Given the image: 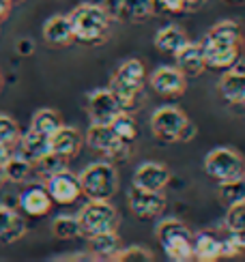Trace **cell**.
Listing matches in <instances>:
<instances>
[{
	"label": "cell",
	"mask_w": 245,
	"mask_h": 262,
	"mask_svg": "<svg viewBox=\"0 0 245 262\" xmlns=\"http://www.w3.org/2000/svg\"><path fill=\"white\" fill-rule=\"evenodd\" d=\"M207 67L226 71L243 56V30L237 21L221 19L200 41Z\"/></svg>",
	"instance_id": "obj_1"
},
{
	"label": "cell",
	"mask_w": 245,
	"mask_h": 262,
	"mask_svg": "<svg viewBox=\"0 0 245 262\" xmlns=\"http://www.w3.org/2000/svg\"><path fill=\"white\" fill-rule=\"evenodd\" d=\"M69 19H71L75 41L86 43V46H99V43H104L110 35L112 13H110L104 5L84 3V5H77L71 11Z\"/></svg>",
	"instance_id": "obj_2"
},
{
	"label": "cell",
	"mask_w": 245,
	"mask_h": 262,
	"mask_svg": "<svg viewBox=\"0 0 245 262\" xmlns=\"http://www.w3.org/2000/svg\"><path fill=\"white\" fill-rule=\"evenodd\" d=\"M110 89L118 97L120 107L125 112H136L142 105V89H144V64L138 58H129L120 62L110 80Z\"/></svg>",
	"instance_id": "obj_3"
},
{
	"label": "cell",
	"mask_w": 245,
	"mask_h": 262,
	"mask_svg": "<svg viewBox=\"0 0 245 262\" xmlns=\"http://www.w3.org/2000/svg\"><path fill=\"white\" fill-rule=\"evenodd\" d=\"M155 236L164 249V254L172 262L194 260V232L176 217L161 220L155 226Z\"/></svg>",
	"instance_id": "obj_4"
},
{
	"label": "cell",
	"mask_w": 245,
	"mask_h": 262,
	"mask_svg": "<svg viewBox=\"0 0 245 262\" xmlns=\"http://www.w3.org/2000/svg\"><path fill=\"white\" fill-rule=\"evenodd\" d=\"M82 195L88 200H112L118 191V172L112 161L88 163L80 174Z\"/></svg>",
	"instance_id": "obj_5"
},
{
	"label": "cell",
	"mask_w": 245,
	"mask_h": 262,
	"mask_svg": "<svg viewBox=\"0 0 245 262\" xmlns=\"http://www.w3.org/2000/svg\"><path fill=\"white\" fill-rule=\"evenodd\" d=\"M205 172L217 183L245 177V159L237 148L217 146L205 157Z\"/></svg>",
	"instance_id": "obj_6"
},
{
	"label": "cell",
	"mask_w": 245,
	"mask_h": 262,
	"mask_svg": "<svg viewBox=\"0 0 245 262\" xmlns=\"http://www.w3.org/2000/svg\"><path fill=\"white\" fill-rule=\"evenodd\" d=\"M77 220L82 224V232L88 236L97 232L116 230L120 217L114 204H110V200H88L77 213Z\"/></svg>",
	"instance_id": "obj_7"
},
{
	"label": "cell",
	"mask_w": 245,
	"mask_h": 262,
	"mask_svg": "<svg viewBox=\"0 0 245 262\" xmlns=\"http://www.w3.org/2000/svg\"><path fill=\"white\" fill-rule=\"evenodd\" d=\"M189 118L183 110L174 105H161L151 116V131L161 142H181V134Z\"/></svg>",
	"instance_id": "obj_8"
},
{
	"label": "cell",
	"mask_w": 245,
	"mask_h": 262,
	"mask_svg": "<svg viewBox=\"0 0 245 262\" xmlns=\"http://www.w3.org/2000/svg\"><path fill=\"white\" fill-rule=\"evenodd\" d=\"M86 144L93 150L101 152V155L110 157V159H127L129 157V146L127 142H122L110 125H97L91 123V127L86 129Z\"/></svg>",
	"instance_id": "obj_9"
},
{
	"label": "cell",
	"mask_w": 245,
	"mask_h": 262,
	"mask_svg": "<svg viewBox=\"0 0 245 262\" xmlns=\"http://www.w3.org/2000/svg\"><path fill=\"white\" fill-rule=\"evenodd\" d=\"M86 112L91 116V123L110 125L114 116L122 112V107L112 89H97L86 97Z\"/></svg>",
	"instance_id": "obj_10"
},
{
	"label": "cell",
	"mask_w": 245,
	"mask_h": 262,
	"mask_svg": "<svg viewBox=\"0 0 245 262\" xmlns=\"http://www.w3.org/2000/svg\"><path fill=\"white\" fill-rule=\"evenodd\" d=\"M127 200L131 213L140 217V220H155V217H161V213L166 211V198L161 191L131 187L127 193Z\"/></svg>",
	"instance_id": "obj_11"
},
{
	"label": "cell",
	"mask_w": 245,
	"mask_h": 262,
	"mask_svg": "<svg viewBox=\"0 0 245 262\" xmlns=\"http://www.w3.org/2000/svg\"><path fill=\"white\" fill-rule=\"evenodd\" d=\"M46 189L50 191L52 200L56 204H73L80 200L82 195V185H80V177H75L69 170H60L56 174L46 181Z\"/></svg>",
	"instance_id": "obj_12"
},
{
	"label": "cell",
	"mask_w": 245,
	"mask_h": 262,
	"mask_svg": "<svg viewBox=\"0 0 245 262\" xmlns=\"http://www.w3.org/2000/svg\"><path fill=\"white\" fill-rule=\"evenodd\" d=\"M172 179V174L168 166L157 161H144L133 172V187L149 189V191H164L168 187V183Z\"/></svg>",
	"instance_id": "obj_13"
},
{
	"label": "cell",
	"mask_w": 245,
	"mask_h": 262,
	"mask_svg": "<svg viewBox=\"0 0 245 262\" xmlns=\"http://www.w3.org/2000/svg\"><path fill=\"white\" fill-rule=\"evenodd\" d=\"M151 89L161 97H181L187 91V78L176 67H159L149 78Z\"/></svg>",
	"instance_id": "obj_14"
},
{
	"label": "cell",
	"mask_w": 245,
	"mask_h": 262,
	"mask_svg": "<svg viewBox=\"0 0 245 262\" xmlns=\"http://www.w3.org/2000/svg\"><path fill=\"white\" fill-rule=\"evenodd\" d=\"M82 144H84V138H82V134L75 127L60 125L50 136V150L54 152V155L67 159V161L73 159L77 152H80Z\"/></svg>",
	"instance_id": "obj_15"
},
{
	"label": "cell",
	"mask_w": 245,
	"mask_h": 262,
	"mask_svg": "<svg viewBox=\"0 0 245 262\" xmlns=\"http://www.w3.org/2000/svg\"><path fill=\"white\" fill-rule=\"evenodd\" d=\"M176 60V69H179L185 78H196L207 69V60L202 54V46L194 41H187L185 46L174 54Z\"/></svg>",
	"instance_id": "obj_16"
},
{
	"label": "cell",
	"mask_w": 245,
	"mask_h": 262,
	"mask_svg": "<svg viewBox=\"0 0 245 262\" xmlns=\"http://www.w3.org/2000/svg\"><path fill=\"white\" fill-rule=\"evenodd\" d=\"M43 39L54 48H65L75 41L69 15H52L43 21Z\"/></svg>",
	"instance_id": "obj_17"
},
{
	"label": "cell",
	"mask_w": 245,
	"mask_h": 262,
	"mask_svg": "<svg viewBox=\"0 0 245 262\" xmlns=\"http://www.w3.org/2000/svg\"><path fill=\"white\" fill-rule=\"evenodd\" d=\"M52 195L46 187H39V185H35V187H28L24 193L19 195V206L22 211H24L26 215L30 217H43L48 215L50 209H52Z\"/></svg>",
	"instance_id": "obj_18"
},
{
	"label": "cell",
	"mask_w": 245,
	"mask_h": 262,
	"mask_svg": "<svg viewBox=\"0 0 245 262\" xmlns=\"http://www.w3.org/2000/svg\"><path fill=\"white\" fill-rule=\"evenodd\" d=\"M26 234V222L11 206H0V245H11Z\"/></svg>",
	"instance_id": "obj_19"
},
{
	"label": "cell",
	"mask_w": 245,
	"mask_h": 262,
	"mask_svg": "<svg viewBox=\"0 0 245 262\" xmlns=\"http://www.w3.org/2000/svg\"><path fill=\"white\" fill-rule=\"evenodd\" d=\"M118 249L120 236L116 234V230L88 234V254L93 256V260H112Z\"/></svg>",
	"instance_id": "obj_20"
},
{
	"label": "cell",
	"mask_w": 245,
	"mask_h": 262,
	"mask_svg": "<svg viewBox=\"0 0 245 262\" xmlns=\"http://www.w3.org/2000/svg\"><path fill=\"white\" fill-rule=\"evenodd\" d=\"M217 91L230 105H241L245 101V73L237 69H226L219 78Z\"/></svg>",
	"instance_id": "obj_21"
},
{
	"label": "cell",
	"mask_w": 245,
	"mask_h": 262,
	"mask_svg": "<svg viewBox=\"0 0 245 262\" xmlns=\"http://www.w3.org/2000/svg\"><path fill=\"white\" fill-rule=\"evenodd\" d=\"M194 260L198 262H217L221 260V236L211 230H200L194 234Z\"/></svg>",
	"instance_id": "obj_22"
},
{
	"label": "cell",
	"mask_w": 245,
	"mask_h": 262,
	"mask_svg": "<svg viewBox=\"0 0 245 262\" xmlns=\"http://www.w3.org/2000/svg\"><path fill=\"white\" fill-rule=\"evenodd\" d=\"M19 150H22L19 155H24L28 161L35 163L37 159H41L43 155L50 152V136L30 127L26 134L19 138Z\"/></svg>",
	"instance_id": "obj_23"
},
{
	"label": "cell",
	"mask_w": 245,
	"mask_h": 262,
	"mask_svg": "<svg viewBox=\"0 0 245 262\" xmlns=\"http://www.w3.org/2000/svg\"><path fill=\"white\" fill-rule=\"evenodd\" d=\"M153 0H114V7L110 13H118L129 21H144L153 15Z\"/></svg>",
	"instance_id": "obj_24"
},
{
	"label": "cell",
	"mask_w": 245,
	"mask_h": 262,
	"mask_svg": "<svg viewBox=\"0 0 245 262\" xmlns=\"http://www.w3.org/2000/svg\"><path fill=\"white\" fill-rule=\"evenodd\" d=\"M187 41H189V39H187V35H185V30L179 28V26H174V24H170V26H164L161 30L155 32L153 46L157 48L159 52L172 54V56H174V54L179 52Z\"/></svg>",
	"instance_id": "obj_25"
},
{
	"label": "cell",
	"mask_w": 245,
	"mask_h": 262,
	"mask_svg": "<svg viewBox=\"0 0 245 262\" xmlns=\"http://www.w3.org/2000/svg\"><path fill=\"white\" fill-rule=\"evenodd\" d=\"M224 228H226V234L230 238H235V243L241 249H245V200L228 206Z\"/></svg>",
	"instance_id": "obj_26"
},
{
	"label": "cell",
	"mask_w": 245,
	"mask_h": 262,
	"mask_svg": "<svg viewBox=\"0 0 245 262\" xmlns=\"http://www.w3.org/2000/svg\"><path fill=\"white\" fill-rule=\"evenodd\" d=\"M52 234L60 238V241H71V238L84 236L82 224L77 220V215H58L52 222Z\"/></svg>",
	"instance_id": "obj_27"
},
{
	"label": "cell",
	"mask_w": 245,
	"mask_h": 262,
	"mask_svg": "<svg viewBox=\"0 0 245 262\" xmlns=\"http://www.w3.org/2000/svg\"><path fill=\"white\" fill-rule=\"evenodd\" d=\"M217 198L226 209L237 202H243L245 200V177L232 179V181H221L219 189H217Z\"/></svg>",
	"instance_id": "obj_28"
},
{
	"label": "cell",
	"mask_w": 245,
	"mask_h": 262,
	"mask_svg": "<svg viewBox=\"0 0 245 262\" xmlns=\"http://www.w3.org/2000/svg\"><path fill=\"white\" fill-rule=\"evenodd\" d=\"M110 127H112L114 134H116L122 142H127V144L136 142V138H138V123H136V118L131 116V112L122 110L120 114H116L114 121L110 123Z\"/></svg>",
	"instance_id": "obj_29"
},
{
	"label": "cell",
	"mask_w": 245,
	"mask_h": 262,
	"mask_svg": "<svg viewBox=\"0 0 245 262\" xmlns=\"http://www.w3.org/2000/svg\"><path fill=\"white\" fill-rule=\"evenodd\" d=\"M3 168H5V174H7V181L24 183L32 174V161H28L24 155H11L5 161Z\"/></svg>",
	"instance_id": "obj_30"
},
{
	"label": "cell",
	"mask_w": 245,
	"mask_h": 262,
	"mask_svg": "<svg viewBox=\"0 0 245 262\" xmlns=\"http://www.w3.org/2000/svg\"><path fill=\"white\" fill-rule=\"evenodd\" d=\"M60 125H63L60 114L56 110H50V107H41V110H37L35 116H32V121H30L32 129L41 131V134H46V136H52Z\"/></svg>",
	"instance_id": "obj_31"
},
{
	"label": "cell",
	"mask_w": 245,
	"mask_h": 262,
	"mask_svg": "<svg viewBox=\"0 0 245 262\" xmlns=\"http://www.w3.org/2000/svg\"><path fill=\"white\" fill-rule=\"evenodd\" d=\"M65 168H67V159L54 155L52 150L48 152V155H43L41 159H37L35 163H32V170H35L39 177H43L46 181L52 177V174H56V172H60Z\"/></svg>",
	"instance_id": "obj_32"
},
{
	"label": "cell",
	"mask_w": 245,
	"mask_h": 262,
	"mask_svg": "<svg viewBox=\"0 0 245 262\" xmlns=\"http://www.w3.org/2000/svg\"><path fill=\"white\" fill-rule=\"evenodd\" d=\"M19 138H22V131L15 118L9 114H0V142L7 146H15L19 144Z\"/></svg>",
	"instance_id": "obj_33"
},
{
	"label": "cell",
	"mask_w": 245,
	"mask_h": 262,
	"mask_svg": "<svg viewBox=\"0 0 245 262\" xmlns=\"http://www.w3.org/2000/svg\"><path fill=\"white\" fill-rule=\"evenodd\" d=\"M155 256L151 249L142 245H131V247H120L114 254L112 262H151Z\"/></svg>",
	"instance_id": "obj_34"
},
{
	"label": "cell",
	"mask_w": 245,
	"mask_h": 262,
	"mask_svg": "<svg viewBox=\"0 0 245 262\" xmlns=\"http://www.w3.org/2000/svg\"><path fill=\"white\" fill-rule=\"evenodd\" d=\"M155 9L164 11V13L170 15H179L183 11H187V0H153Z\"/></svg>",
	"instance_id": "obj_35"
},
{
	"label": "cell",
	"mask_w": 245,
	"mask_h": 262,
	"mask_svg": "<svg viewBox=\"0 0 245 262\" xmlns=\"http://www.w3.org/2000/svg\"><path fill=\"white\" fill-rule=\"evenodd\" d=\"M243 249L235 243V238H230L228 234L221 236V258H237Z\"/></svg>",
	"instance_id": "obj_36"
},
{
	"label": "cell",
	"mask_w": 245,
	"mask_h": 262,
	"mask_svg": "<svg viewBox=\"0 0 245 262\" xmlns=\"http://www.w3.org/2000/svg\"><path fill=\"white\" fill-rule=\"evenodd\" d=\"M32 52H35V43H32V39H19L17 41V54H22V56H30Z\"/></svg>",
	"instance_id": "obj_37"
},
{
	"label": "cell",
	"mask_w": 245,
	"mask_h": 262,
	"mask_svg": "<svg viewBox=\"0 0 245 262\" xmlns=\"http://www.w3.org/2000/svg\"><path fill=\"white\" fill-rule=\"evenodd\" d=\"M196 134H198L196 125H194V123H187V125H185V129H183V134H181V142H189V140H192Z\"/></svg>",
	"instance_id": "obj_38"
},
{
	"label": "cell",
	"mask_w": 245,
	"mask_h": 262,
	"mask_svg": "<svg viewBox=\"0 0 245 262\" xmlns=\"http://www.w3.org/2000/svg\"><path fill=\"white\" fill-rule=\"evenodd\" d=\"M11 0H0V21H5L9 17V11H11Z\"/></svg>",
	"instance_id": "obj_39"
},
{
	"label": "cell",
	"mask_w": 245,
	"mask_h": 262,
	"mask_svg": "<svg viewBox=\"0 0 245 262\" xmlns=\"http://www.w3.org/2000/svg\"><path fill=\"white\" fill-rule=\"evenodd\" d=\"M11 157V146H7V144H3L0 142V166H5V161Z\"/></svg>",
	"instance_id": "obj_40"
},
{
	"label": "cell",
	"mask_w": 245,
	"mask_h": 262,
	"mask_svg": "<svg viewBox=\"0 0 245 262\" xmlns=\"http://www.w3.org/2000/svg\"><path fill=\"white\" fill-rule=\"evenodd\" d=\"M202 3H205V0H187V9H198Z\"/></svg>",
	"instance_id": "obj_41"
},
{
	"label": "cell",
	"mask_w": 245,
	"mask_h": 262,
	"mask_svg": "<svg viewBox=\"0 0 245 262\" xmlns=\"http://www.w3.org/2000/svg\"><path fill=\"white\" fill-rule=\"evenodd\" d=\"M5 183H7V174H5V168L0 166V189L5 187Z\"/></svg>",
	"instance_id": "obj_42"
},
{
	"label": "cell",
	"mask_w": 245,
	"mask_h": 262,
	"mask_svg": "<svg viewBox=\"0 0 245 262\" xmlns=\"http://www.w3.org/2000/svg\"><path fill=\"white\" fill-rule=\"evenodd\" d=\"M19 3H26V0H11V5H19Z\"/></svg>",
	"instance_id": "obj_43"
},
{
	"label": "cell",
	"mask_w": 245,
	"mask_h": 262,
	"mask_svg": "<svg viewBox=\"0 0 245 262\" xmlns=\"http://www.w3.org/2000/svg\"><path fill=\"white\" fill-rule=\"evenodd\" d=\"M228 3H245V0H228Z\"/></svg>",
	"instance_id": "obj_44"
},
{
	"label": "cell",
	"mask_w": 245,
	"mask_h": 262,
	"mask_svg": "<svg viewBox=\"0 0 245 262\" xmlns=\"http://www.w3.org/2000/svg\"><path fill=\"white\" fill-rule=\"evenodd\" d=\"M0 89H3V73H0Z\"/></svg>",
	"instance_id": "obj_45"
},
{
	"label": "cell",
	"mask_w": 245,
	"mask_h": 262,
	"mask_svg": "<svg viewBox=\"0 0 245 262\" xmlns=\"http://www.w3.org/2000/svg\"><path fill=\"white\" fill-rule=\"evenodd\" d=\"M243 105H245V101H243Z\"/></svg>",
	"instance_id": "obj_46"
}]
</instances>
